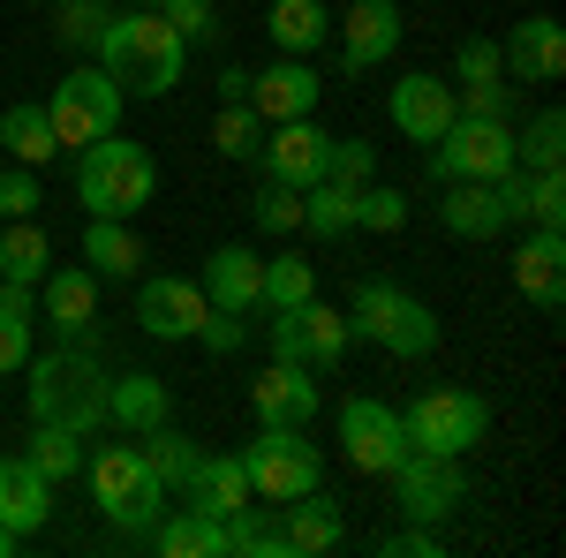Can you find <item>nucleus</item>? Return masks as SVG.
Instances as JSON below:
<instances>
[{"label": "nucleus", "instance_id": "obj_1", "mask_svg": "<svg viewBox=\"0 0 566 558\" xmlns=\"http://www.w3.org/2000/svg\"><path fill=\"white\" fill-rule=\"evenodd\" d=\"M181 61L189 45L175 39V23L151 8V15H106L98 31V69L122 84V98H167L181 84Z\"/></svg>", "mask_w": 566, "mask_h": 558}, {"label": "nucleus", "instance_id": "obj_2", "mask_svg": "<svg viewBox=\"0 0 566 558\" xmlns=\"http://www.w3.org/2000/svg\"><path fill=\"white\" fill-rule=\"evenodd\" d=\"M151 197H159V159L144 144H129L122 129L76 151V204L91 219H136Z\"/></svg>", "mask_w": 566, "mask_h": 558}, {"label": "nucleus", "instance_id": "obj_3", "mask_svg": "<svg viewBox=\"0 0 566 558\" xmlns=\"http://www.w3.org/2000/svg\"><path fill=\"white\" fill-rule=\"evenodd\" d=\"M84 483L98 498V514L114 520L122 536H151L167 514V483L144 468V445H106L98 461H84Z\"/></svg>", "mask_w": 566, "mask_h": 558}, {"label": "nucleus", "instance_id": "obj_4", "mask_svg": "<svg viewBox=\"0 0 566 558\" xmlns=\"http://www.w3.org/2000/svg\"><path fill=\"white\" fill-rule=\"evenodd\" d=\"M348 333L378 340L386 355H400V362H423L438 347V317H431V302L400 295L392 280H363L355 302H348Z\"/></svg>", "mask_w": 566, "mask_h": 558}, {"label": "nucleus", "instance_id": "obj_5", "mask_svg": "<svg viewBox=\"0 0 566 558\" xmlns=\"http://www.w3.org/2000/svg\"><path fill=\"white\" fill-rule=\"evenodd\" d=\"M31 423H61V430L106 423V378H98L91 355H76V347L39 355V370H31Z\"/></svg>", "mask_w": 566, "mask_h": 558}, {"label": "nucleus", "instance_id": "obj_6", "mask_svg": "<svg viewBox=\"0 0 566 558\" xmlns=\"http://www.w3.org/2000/svg\"><path fill=\"white\" fill-rule=\"evenodd\" d=\"M483 430H491V408H483L476 392H461V386H431V392H416V400L400 408V438H408V453L461 461L469 445H483Z\"/></svg>", "mask_w": 566, "mask_h": 558}, {"label": "nucleus", "instance_id": "obj_7", "mask_svg": "<svg viewBox=\"0 0 566 558\" xmlns=\"http://www.w3.org/2000/svg\"><path fill=\"white\" fill-rule=\"evenodd\" d=\"M242 468H250V491H258V498L287 506V498H303V491L325 483V453L303 438V423H258Z\"/></svg>", "mask_w": 566, "mask_h": 558}, {"label": "nucleus", "instance_id": "obj_8", "mask_svg": "<svg viewBox=\"0 0 566 558\" xmlns=\"http://www.w3.org/2000/svg\"><path fill=\"white\" fill-rule=\"evenodd\" d=\"M122 84L106 76V69H69L61 84H53V98H45V122H53V136H61V151H84V144H98V136L122 129Z\"/></svg>", "mask_w": 566, "mask_h": 558}, {"label": "nucleus", "instance_id": "obj_9", "mask_svg": "<svg viewBox=\"0 0 566 558\" xmlns=\"http://www.w3.org/2000/svg\"><path fill=\"white\" fill-rule=\"evenodd\" d=\"M438 181H499L514 173V122H483V114H453L446 136L431 144Z\"/></svg>", "mask_w": 566, "mask_h": 558}, {"label": "nucleus", "instance_id": "obj_10", "mask_svg": "<svg viewBox=\"0 0 566 558\" xmlns=\"http://www.w3.org/2000/svg\"><path fill=\"white\" fill-rule=\"evenodd\" d=\"M272 355L280 362H303V370H317V362H340L348 355V317L340 309H325V302L310 295V302H295V309H272Z\"/></svg>", "mask_w": 566, "mask_h": 558}, {"label": "nucleus", "instance_id": "obj_11", "mask_svg": "<svg viewBox=\"0 0 566 558\" xmlns=\"http://www.w3.org/2000/svg\"><path fill=\"white\" fill-rule=\"evenodd\" d=\"M392 483H400V514L423 520V528H438L446 514L469 506V475H461V461H438V453H400Z\"/></svg>", "mask_w": 566, "mask_h": 558}, {"label": "nucleus", "instance_id": "obj_12", "mask_svg": "<svg viewBox=\"0 0 566 558\" xmlns=\"http://www.w3.org/2000/svg\"><path fill=\"white\" fill-rule=\"evenodd\" d=\"M325 144L333 136L317 129L310 114H295V122H264V181H287V189H310V181H325Z\"/></svg>", "mask_w": 566, "mask_h": 558}, {"label": "nucleus", "instance_id": "obj_13", "mask_svg": "<svg viewBox=\"0 0 566 558\" xmlns=\"http://www.w3.org/2000/svg\"><path fill=\"white\" fill-rule=\"evenodd\" d=\"M340 453H348L363 475H392L400 453H408L400 415H392L386 400H348V408H340Z\"/></svg>", "mask_w": 566, "mask_h": 558}, {"label": "nucleus", "instance_id": "obj_14", "mask_svg": "<svg viewBox=\"0 0 566 558\" xmlns=\"http://www.w3.org/2000/svg\"><path fill=\"white\" fill-rule=\"evenodd\" d=\"M386 114H392V129L408 136V144H438V136H446V122H453L461 106H453V84H446V76H431V69H408V76L392 84Z\"/></svg>", "mask_w": 566, "mask_h": 558}, {"label": "nucleus", "instance_id": "obj_15", "mask_svg": "<svg viewBox=\"0 0 566 558\" xmlns=\"http://www.w3.org/2000/svg\"><path fill=\"white\" fill-rule=\"evenodd\" d=\"M205 287L197 280H144L136 287V325L151 333V340H197V325H205Z\"/></svg>", "mask_w": 566, "mask_h": 558}, {"label": "nucleus", "instance_id": "obj_16", "mask_svg": "<svg viewBox=\"0 0 566 558\" xmlns=\"http://www.w3.org/2000/svg\"><path fill=\"white\" fill-rule=\"evenodd\" d=\"M499 69L514 76V84H559L566 76V39L552 15H528V23H514V39L499 45Z\"/></svg>", "mask_w": 566, "mask_h": 558}, {"label": "nucleus", "instance_id": "obj_17", "mask_svg": "<svg viewBox=\"0 0 566 558\" xmlns=\"http://www.w3.org/2000/svg\"><path fill=\"white\" fill-rule=\"evenodd\" d=\"M392 45H400V0H355L348 15H340V61H348L355 76L392 61Z\"/></svg>", "mask_w": 566, "mask_h": 558}, {"label": "nucleus", "instance_id": "obj_18", "mask_svg": "<svg viewBox=\"0 0 566 558\" xmlns=\"http://www.w3.org/2000/svg\"><path fill=\"white\" fill-rule=\"evenodd\" d=\"M258 280H264V257L250 250V242H219L212 257H205V302L212 309H234V317H250L258 309Z\"/></svg>", "mask_w": 566, "mask_h": 558}, {"label": "nucleus", "instance_id": "obj_19", "mask_svg": "<svg viewBox=\"0 0 566 558\" xmlns=\"http://www.w3.org/2000/svg\"><path fill=\"white\" fill-rule=\"evenodd\" d=\"M514 287H522L536 309L559 317V302H566V234H559V227H536V234L522 242V257H514Z\"/></svg>", "mask_w": 566, "mask_h": 558}, {"label": "nucleus", "instance_id": "obj_20", "mask_svg": "<svg viewBox=\"0 0 566 558\" xmlns=\"http://www.w3.org/2000/svg\"><path fill=\"white\" fill-rule=\"evenodd\" d=\"M514 212H506V189L499 181H446V234H461V242H491V234H506Z\"/></svg>", "mask_w": 566, "mask_h": 558}, {"label": "nucleus", "instance_id": "obj_21", "mask_svg": "<svg viewBox=\"0 0 566 558\" xmlns=\"http://www.w3.org/2000/svg\"><path fill=\"white\" fill-rule=\"evenodd\" d=\"M250 408H258V423H310L325 400H317L303 362H280V355H272V370L250 386Z\"/></svg>", "mask_w": 566, "mask_h": 558}, {"label": "nucleus", "instance_id": "obj_22", "mask_svg": "<svg viewBox=\"0 0 566 558\" xmlns=\"http://www.w3.org/2000/svg\"><path fill=\"white\" fill-rule=\"evenodd\" d=\"M280 528H287V558H325V551H340V544H348L340 506H333V498H317V491L287 498V506H280Z\"/></svg>", "mask_w": 566, "mask_h": 558}, {"label": "nucleus", "instance_id": "obj_23", "mask_svg": "<svg viewBox=\"0 0 566 558\" xmlns=\"http://www.w3.org/2000/svg\"><path fill=\"white\" fill-rule=\"evenodd\" d=\"M45 325L61 340H84L91 325H98V272H84V264L45 272Z\"/></svg>", "mask_w": 566, "mask_h": 558}, {"label": "nucleus", "instance_id": "obj_24", "mask_svg": "<svg viewBox=\"0 0 566 558\" xmlns=\"http://www.w3.org/2000/svg\"><path fill=\"white\" fill-rule=\"evenodd\" d=\"M181 498H189L197 514L227 520V514H242V506H250L258 491H250V468H242V453H219V461L205 453V461H197V475L181 483Z\"/></svg>", "mask_w": 566, "mask_h": 558}, {"label": "nucleus", "instance_id": "obj_25", "mask_svg": "<svg viewBox=\"0 0 566 558\" xmlns=\"http://www.w3.org/2000/svg\"><path fill=\"white\" fill-rule=\"evenodd\" d=\"M250 106H258V122H295L317 106V76H310L295 53H280L264 76H250Z\"/></svg>", "mask_w": 566, "mask_h": 558}, {"label": "nucleus", "instance_id": "obj_26", "mask_svg": "<svg viewBox=\"0 0 566 558\" xmlns=\"http://www.w3.org/2000/svg\"><path fill=\"white\" fill-rule=\"evenodd\" d=\"M45 514H53V483H45L31 461H0V528L39 536Z\"/></svg>", "mask_w": 566, "mask_h": 558}, {"label": "nucleus", "instance_id": "obj_27", "mask_svg": "<svg viewBox=\"0 0 566 558\" xmlns=\"http://www.w3.org/2000/svg\"><path fill=\"white\" fill-rule=\"evenodd\" d=\"M167 415H175V392L159 386V378H144V370H129V378L106 386V423H122V430L144 438V430L167 423Z\"/></svg>", "mask_w": 566, "mask_h": 558}, {"label": "nucleus", "instance_id": "obj_28", "mask_svg": "<svg viewBox=\"0 0 566 558\" xmlns=\"http://www.w3.org/2000/svg\"><path fill=\"white\" fill-rule=\"evenodd\" d=\"M264 31H272V53H317L325 31H333V15H325V0H264Z\"/></svg>", "mask_w": 566, "mask_h": 558}, {"label": "nucleus", "instance_id": "obj_29", "mask_svg": "<svg viewBox=\"0 0 566 558\" xmlns=\"http://www.w3.org/2000/svg\"><path fill=\"white\" fill-rule=\"evenodd\" d=\"M151 544H159V558H219L227 551V520L197 514V506H175V514H159Z\"/></svg>", "mask_w": 566, "mask_h": 558}, {"label": "nucleus", "instance_id": "obj_30", "mask_svg": "<svg viewBox=\"0 0 566 558\" xmlns=\"http://www.w3.org/2000/svg\"><path fill=\"white\" fill-rule=\"evenodd\" d=\"M84 264L98 280H136L144 242L129 234V219H84Z\"/></svg>", "mask_w": 566, "mask_h": 558}, {"label": "nucleus", "instance_id": "obj_31", "mask_svg": "<svg viewBox=\"0 0 566 558\" xmlns=\"http://www.w3.org/2000/svg\"><path fill=\"white\" fill-rule=\"evenodd\" d=\"M0 151L15 159V167H45V159H61V136H53V122H45V106H8L0 114Z\"/></svg>", "mask_w": 566, "mask_h": 558}, {"label": "nucleus", "instance_id": "obj_32", "mask_svg": "<svg viewBox=\"0 0 566 558\" xmlns=\"http://www.w3.org/2000/svg\"><path fill=\"white\" fill-rule=\"evenodd\" d=\"M227 551L234 558H287V528L272 498H250L242 514H227Z\"/></svg>", "mask_w": 566, "mask_h": 558}, {"label": "nucleus", "instance_id": "obj_33", "mask_svg": "<svg viewBox=\"0 0 566 558\" xmlns=\"http://www.w3.org/2000/svg\"><path fill=\"white\" fill-rule=\"evenodd\" d=\"M45 264H53V242H45V227H31V219H8V234H0V280H15V287H39Z\"/></svg>", "mask_w": 566, "mask_h": 558}, {"label": "nucleus", "instance_id": "obj_34", "mask_svg": "<svg viewBox=\"0 0 566 558\" xmlns=\"http://www.w3.org/2000/svg\"><path fill=\"white\" fill-rule=\"evenodd\" d=\"M317 295V264L295 257V250H280V257H264V280H258V309H295V302Z\"/></svg>", "mask_w": 566, "mask_h": 558}, {"label": "nucleus", "instance_id": "obj_35", "mask_svg": "<svg viewBox=\"0 0 566 558\" xmlns=\"http://www.w3.org/2000/svg\"><path fill=\"white\" fill-rule=\"evenodd\" d=\"M197 461H205V445L197 438H181L175 423H159V430H144V468L159 475L167 491H181L189 475H197Z\"/></svg>", "mask_w": 566, "mask_h": 558}, {"label": "nucleus", "instance_id": "obj_36", "mask_svg": "<svg viewBox=\"0 0 566 558\" xmlns=\"http://www.w3.org/2000/svg\"><path fill=\"white\" fill-rule=\"evenodd\" d=\"M355 227V189L348 181H310V197H303V234H317V242H340Z\"/></svg>", "mask_w": 566, "mask_h": 558}, {"label": "nucleus", "instance_id": "obj_37", "mask_svg": "<svg viewBox=\"0 0 566 558\" xmlns=\"http://www.w3.org/2000/svg\"><path fill=\"white\" fill-rule=\"evenodd\" d=\"M45 483H69L84 475V430H61V423H31V453H23Z\"/></svg>", "mask_w": 566, "mask_h": 558}, {"label": "nucleus", "instance_id": "obj_38", "mask_svg": "<svg viewBox=\"0 0 566 558\" xmlns=\"http://www.w3.org/2000/svg\"><path fill=\"white\" fill-rule=\"evenodd\" d=\"M31 362V287L0 280V378Z\"/></svg>", "mask_w": 566, "mask_h": 558}, {"label": "nucleus", "instance_id": "obj_39", "mask_svg": "<svg viewBox=\"0 0 566 558\" xmlns=\"http://www.w3.org/2000/svg\"><path fill=\"white\" fill-rule=\"evenodd\" d=\"M514 167H566V114L559 106H544L536 122H528V136L514 129Z\"/></svg>", "mask_w": 566, "mask_h": 558}, {"label": "nucleus", "instance_id": "obj_40", "mask_svg": "<svg viewBox=\"0 0 566 558\" xmlns=\"http://www.w3.org/2000/svg\"><path fill=\"white\" fill-rule=\"evenodd\" d=\"M212 144H219V159H258V144H264L258 106H250V98H227L219 122H212Z\"/></svg>", "mask_w": 566, "mask_h": 558}, {"label": "nucleus", "instance_id": "obj_41", "mask_svg": "<svg viewBox=\"0 0 566 558\" xmlns=\"http://www.w3.org/2000/svg\"><path fill=\"white\" fill-rule=\"evenodd\" d=\"M250 219H258L264 234H295V227H303V189H287V181H264L258 197H250Z\"/></svg>", "mask_w": 566, "mask_h": 558}, {"label": "nucleus", "instance_id": "obj_42", "mask_svg": "<svg viewBox=\"0 0 566 558\" xmlns=\"http://www.w3.org/2000/svg\"><path fill=\"white\" fill-rule=\"evenodd\" d=\"M355 227H370V234H400V227H408V197H400V189H378V181H363V189H355Z\"/></svg>", "mask_w": 566, "mask_h": 558}, {"label": "nucleus", "instance_id": "obj_43", "mask_svg": "<svg viewBox=\"0 0 566 558\" xmlns=\"http://www.w3.org/2000/svg\"><path fill=\"white\" fill-rule=\"evenodd\" d=\"M370 167H378V144H363V136H333V144H325V173H333V181L363 189Z\"/></svg>", "mask_w": 566, "mask_h": 558}, {"label": "nucleus", "instance_id": "obj_44", "mask_svg": "<svg viewBox=\"0 0 566 558\" xmlns=\"http://www.w3.org/2000/svg\"><path fill=\"white\" fill-rule=\"evenodd\" d=\"M159 15L175 23L181 45H205V39L219 31V8H212V0H159Z\"/></svg>", "mask_w": 566, "mask_h": 558}, {"label": "nucleus", "instance_id": "obj_45", "mask_svg": "<svg viewBox=\"0 0 566 558\" xmlns=\"http://www.w3.org/2000/svg\"><path fill=\"white\" fill-rule=\"evenodd\" d=\"M61 45H98V31H106V8L98 0H61Z\"/></svg>", "mask_w": 566, "mask_h": 558}, {"label": "nucleus", "instance_id": "obj_46", "mask_svg": "<svg viewBox=\"0 0 566 558\" xmlns=\"http://www.w3.org/2000/svg\"><path fill=\"white\" fill-rule=\"evenodd\" d=\"M378 558H446V544H438V528H423V520H408V528H392V536H378Z\"/></svg>", "mask_w": 566, "mask_h": 558}, {"label": "nucleus", "instance_id": "obj_47", "mask_svg": "<svg viewBox=\"0 0 566 558\" xmlns=\"http://www.w3.org/2000/svg\"><path fill=\"white\" fill-rule=\"evenodd\" d=\"M453 76H461V84H491V76H506V69H499V39H461Z\"/></svg>", "mask_w": 566, "mask_h": 558}, {"label": "nucleus", "instance_id": "obj_48", "mask_svg": "<svg viewBox=\"0 0 566 558\" xmlns=\"http://www.w3.org/2000/svg\"><path fill=\"white\" fill-rule=\"evenodd\" d=\"M461 114H483V122H506V106H514V84L506 76H491V84H469L461 98H453Z\"/></svg>", "mask_w": 566, "mask_h": 558}, {"label": "nucleus", "instance_id": "obj_49", "mask_svg": "<svg viewBox=\"0 0 566 558\" xmlns=\"http://www.w3.org/2000/svg\"><path fill=\"white\" fill-rule=\"evenodd\" d=\"M31 212H39V173L31 167L0 173V219H31Z\"/></svg>", "mask_w": 566, "mask_h": 558}, {"label": "nucleus", "instance_id": "obj_50", "mask_svg": "<svg viewBox=\"0 0 566 558\" xmlns=\"http://www.w3.org/2000/svg\"><path fill=\"white\" fill-rule=\"evenodd\" d=\"M197 340L212 347V355H234V347L250 340V325H242L234 309H205V325H197Z\"/></svg>", "mask_w": 566, "mask_h": 558}, {"label": "nucleus", "instance_id": "obj_51", "mask_svg": "<svg viewBox=\"0 0 566 558\" xmlns=\"http://www.w3.org/2000/svg\"><path fill=\"white\" fill-rule=\"evenodd\" d=\"M219 98H250V69H219Z\"/></svg>", "mask_w": 566, "mask_h": 558}, {"label": "nucleus", "instance_id": "obj_52", "mask_svg": "<svg viewBox=\"0 0 566 558\" xmlns=\"http://www.w3.org/2000/svg\"><path fill=\"white\" fill-rule=\"evenodd\" d=\"M23 551V536H15V528H0V558H15Z\"/></svg>", "mask_w": 566, "mask_h": 558}, {"label": "nucleus", "instance_id": "obj_53", "mask_svg": "<svg viewBox=\"0 0 566 558\" xmlns=\"http://www.w3.org/2000/svg\"><path fill=\"white\" fill-rule=\"evenodd\" d=\"M53 8H61V0H53Z\"/></svg>", "mask_w": 566, "mask_h": 558}]
</instances>
